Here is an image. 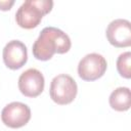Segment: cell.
Here are the masks:
<instances>
[{
    "label": "cell",
    "mask_w": 131,
    "mask_h": 131,
    "mask_svg": "<svg viewBox=\"0 0 131 131\" xmlns=\"http://www.w3.org/2000/svg\"><path fill=\"white\" fill-rule=\"evenodd\" d=\"M70 37L54 27L44 28L33 44V55L39 60H49L54 53L63 54L71 49Z\"/></svg>",
    "instance_id": "obj_1"
},
{
    "label": "cell",
    "mask_w": 131,
    "mask_h": 131,
    "mask_svg": "<svg viewBox=\"0 0 131 131\" xmlns=\"http://www.w3.org/2000/svg\"><path fill=\"white\" fill-rule=\"evenodd\" d=\"M53 2L50 0H27L15 13L16 24L23 29L36 28L42 17L51 11Z\"/></svg>",
    "instance_id": "obj_2"
},
{
    "label": "cell",
    "mask_w": 131,
    "mask_h": 131,
    "mask_svg": "<svg viewBox=\"0 0 131 131\" xmlns=\"http://www.w3.org/2000/svg\"><path fill=\"white\" fill-rule=\"evenodd\" d=\"M77 92V83L70 75H57L50 83V98L57 104L64 105L71 103L76 98Z\"/></svg>",
    "instance_id": "obj_3"
},
{
    "label": "cell",
    "mask_w": 131,
    "mask_h": 131,
    "mask_svg": "<svg viewBox=\"0 0 131 131\" xmlns=\"http://www.w3.org/2000/svg\"><path fill=\"white\" fill-rule=\"evenodd\" d=\"M107 68L105 58L98 53L85 55L78 64V75L84 81H95L101 78Z\"/></svg>",
    "instance_id": "obj_4"
},
{
    "label": "cell",
    "mask_w": 131,
    "mask_h": 131,
    "mask_svg": "<svg viewBox=\"0 0 131 131\" xmlns=\"http://www.w3.org/2000/svg\"><path fill=\"white\" fill-rule=\"evenodd\" d=\"M31 119L30 107L19 101L8 103L1 112V120L9 128H20Z\"/></svg>",
    "instance_id": "obj_5"
},
{
    "label": "cell",
    "mask_w": 131,
    "mask_h": 131,
    "mask_svg": "<svg viewBox=\"0 0 131 131\" xmlns=\"http://www.w3.org/2000/svg\"><path fill=\"white\" fill-rule=\"evenodd\" d=\"M105 35L113 46L118 48L129 47L131 45V24L127 19H115L107 26Z\"/></svg>",
    "instance_id": "obj_6"
},
{
    "label": "cell",
    "mask_w": 131,
    "mask_h": 131,
    "mask_svg": "<svg viewBox=\"0 0 131 131\" xmlns=\"http://www.w3.org/2000/svg\"><path fill=\"white\" fill-rule=\"evenodd\" d=\"M45 80L42 73L36 69L25 71L18 78V89L27 97H37L44 90Z\"/></svg>",
    "instance_id": "obj_7"
},
{
    "label": "cell",
    "mask_w": 131,
    "mask_h": 131,
    "mask_svg": "<svg viewBox=\"0 0 131 131\" xmlns=\"http://www.w3.org/2000/svg\"><path fill=\"white\" fill-rule=\"evenodd\" d=\"M3 61L10 70H18L28 60V52L26 45L18 41H9L3 48Z\"/></svg>",
    "instance_id": "obj_8"
},
{
    "label": "cell",
    "mask_w": 131,
    "mask_h": 131,
    "mask_svg": "<svg viewBox=\"0 0 131 131\" xmlns=\"http://www.w3.org/2000/svg\"><path fill=\"white\" fill-rule=\"evenodd\" d=\"M110 105L113 110L118 112H125L131 105V92L128 87H119L115 89L110 95Z\"/></svg>",
    "instance_id": "obj_9"
},
{
    "label": "cell",
    "mask_w": 131,
    "mask_h": 131,
    "mask_svg": "<svg viewBox=\"0 0 131 131\" xmlns=\"http://www.w3.org/2000/svg\"><path fill=\"white\" fill-rule=\"evenodd\" d=\"M117 70L119 74L126 79L131 78V52L127 51L122 54L117 59Z\"/></svg>",
    "instance_id": "obj_10"
},
{
    "label": "cell",
    "mask_w": 131,
    "mask_h": 131,
    "mask_svg": "<svg viewBox=\"0 0 131 131\" xmlns=\"http://www.w3.org/2000/svg\"><path fill=\"white\" fill-rule=\"evenodd\" d=\"M13 4H14L13 0H11V1H0V9L3 10V11L9 10Z\"/></svg>",
    "instance_id": "obj_11"
}]
</instances>
